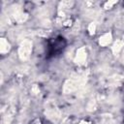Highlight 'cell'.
Returning a JSON list of instances; mask_svg holds the SVG:
<instances>
[{"label": "cell", "instance_id": "7c38bea8", "mask_svg": "<svg viewBox=\"0 0 124 124\" xmlns=\"http://www.w3.org/2000/svg\"><path fill=\"white\" fill-rule=\"evenodd\" d=\"M79 124H91V123H90V122H87V121H84V120H83V121H80V122H79Z\"/></svg>", "mask_w": 124, "mask_h": 124}, {"label": "cell", "instance_id": "52a82bcc", "mask_svg": "<svg viewBox=\"0 0 124 124\" xmlns=\"http://www.w3.org/2000/svg\"><path fill=\"white\" fill-rule=\"evenodd\" d=\"M123 46H124V42L123 41H121V40H116L114 43H113V45H112V46H111V49H112V52H113V54H118L119 52H120V50L123 48Z\"/></svg>", "mask_w": 124, "mask_h": 124}, {"label": "cell", "instance_id": "277c9868", "mask_svg": "<svg viewBox=\"0 0 124 124\" xmlns=\"http://www.w3.org/2000/svg\"><path fill=\"white\" fill-rule=\"evenodd\" d=\"M86 57H87V54H86V50L84 47H79L78 50H77V53H76V57H75V63L81 66L85 63L86 61Z\"/></svg>", "mask_w": 124, "mask_h": 124}, {"label": "cell", "instance_id": "30bf717a", "mask_svg": "<svg viewBox=\"0 0 124 124\" xmlns=\"http://www.w3.org/2000/svg\"><path fill=\"white\" fill-rule=\"evenodd\" d=\"M117 3V1H108V2H106V4H105V8L106 9H110L114 4H116Z\"/></svg>", "mask_w": 124, "mask_h": 124}, {"label": "cell", "instance_id": "4fadbf2b", "mask_svg": "<svg viewBox=\"0 0 124 124\" xmlns=\"http://www.w3.org/2000/svg\"><path fill=\"white\" fill-rule=\"evenodd\" d=\"M35 124H41V122H40V120H38V121H37V122H36Z\"/></svg>", "mask_w": 124, "mask_h": 124}, {"label": "cell", "instance_id": "ba28073f", "mask_svg": "<svg viewBox=\"0 0 124 124\" xmlns=\"http://www.w3.org/2000/svg\"><path fill=\"white\" fill-rule=\"evenodd\" d=\"M97 102H96V100L94 99V100H90L89 101V103H88V106H87V109L89 110V111H92V110H94L95 108H96V104Z\"/></svg>", "mask_w": 124, "mask_h": 124}, {"label": "cell", "instance_id": "5bb4252c", "mask_svg": "<svg viewBox=\"0 0 124 124\" xmlns=\"http://www.w3.org/2000/svg\"><path fill=\"white\" fill-rule=\"evenodd\" d=\"M123 42H124V35H123Z\"/></svg>", "mask_w": 124, "mask_h": 124}, {"label": "cell", "instance_id": "8992f818", "mask_svg": "<svg viewBox=\"0 0 124 124\" xmlns=\"http://www.w3.org/2000/svg\"><path fill=\"white\" fill-rule=\"evenodd\" d=\"M10 48H11L10 43L5 38H1V40H0V52L2 54H5L10 50Z\"/></svg>", "mask_w": 124, "mask_h": 124}, {"label": "cell", "instance_id": "7a4b0ae2", "mask_svg": "<svg viewBox=\"0 0 124 124\" xmlns=\"http://www.w3.org/2000/svg\"><path fill=\"white\" fill-rule=\"evenodd\" d=\"M32 51V41L25 39L23 40L18 47V56L21 61H26L29 59Z\"/></svg>", "mask_w": 124, "mask_h": 124}, {"label": "cell", "instance_id": "5b68a950", "mask_svg": "<svg viewBox=\"0 0 124 124\" xmlns=\"http://www.w3.org/2000/svg\"><path fill=\"white\" fill-rule=\"evenodd\" d=\"M111 39H112V36H111V33H106L104 34L103 36H101L99 38V45L101 46H107L108 45L110 44L111 42Z\"/></svg>", "mask_w": 124, "mask_h": 124}, {"label": "cell", "instance_id": "8fae6325", "mask_svg": "<svg viewBox=\"0 0 124 124\" xmlns=\"http://www.w3.org/2000/svg\"><path fill=\"white\" fill-rule=\"evenodd\" d=\"M32 91H33V93H34V94H37V93H39V91H40V90H39V88H38L36 85H34V86L32 87Z\"/></svg>", "mask_w": 124, "mask_h": 124}, {"label": "cell", "instance_id": "9c48e42d", "mask_svg": "<svg viewBox=\"0 0 124 124\" xmlns=\"http://www.w3.org/2000/svg\"><path fill=\"white\" fill-rule=\"evenodd\" d=\"M95 30H96V24L94 22H91L89 25H88V31H89V34L90 35H93L95 33Z\"/></svg>", "mask_w": 124, "mask_h": 124}, {"label": "cell", "instance_id": "6da1fadb", "mask_svg": "<svg viewBox=\"0 0 124 124\" xmlns=\"http://www.w3.org/2000/svg\"><path fill=\"white\" fill-rule=\"evenodd\" d=\"M86 82V75L85 74H78L76 75L75 77L70 78L69 79L66 80L63 86V92L65 94L72 93L80 87H82Z\"/></svg>", "mask_w": 124, "mask_h": 124}, {"label": "cell", "instance_id": "3957f363", "mask_svg": "<svg viewBox=\"0 0 124 124\" xmlns=\"http://www.w3.org/2000/svg\"><path fill=\"white\" fill-rule=\"evenodd\" d=\"M46 117L52 121H57L60 116H61V113H60V110L59 108L55 106L54 103L52 102H49L47 103L46 107V111H45Z\"/></svg>", "mask_w": 124, "mask_h": 124}]
</instances>
